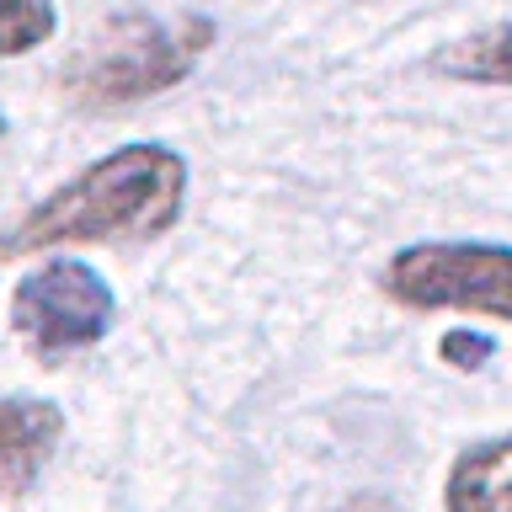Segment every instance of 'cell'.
<instances>
[{
  "instance_id": "8",
  "label": "cell",
  "mask_w": 512,
  "mask_h": 512,
  "mask_svg": "<svg viewBox=\"0 0 512 512\" xmlns=\"http://www.w3.org/2000/svg\"><path fill=\"white\" fill-rule=\"evenodd\" d=\"M59 11L54 0H0V59H16L43 38H54Z\"/></svg>"
},
{
  "instance_id": "4",
  "label": "cell",
  "mask_w": 512,
  "mask_h": 512,
  "mask_svg": "<svg viewBox=\"0 0 512 512\" xmlns=\"http://www.w3.org/2000/svg\"><path fill=\"white\" fill-rule=\"evenodd\" d=\"M118 299L102 283V272L75 262V256H54L38 272H27L11 294V326L38 358H64V352L96 347L112 331Z\"/></svg>"
},
{
  "instance_id": "11",
  "label": "cell",
  "mask_w": 512,
  "mask_h": 512,
  "mask_svg": "<svg viewBox=\"0 0 512 512\" xmlns=\"http://www.w3.org/2000/svg\"><path fill=\"white\" fill-rule=\"evenodd\" d=\"M0 134H6V118H0Z\"/></svg>"
},
{
  "instance_id": "10",
  "label": "cell",
  "mask_w": 512,
  "mask_h": 512,
  "mask_svg": "<svg viewBox=\"0 0 512 512\" xmlns=\"http://www.w3.org/2000/svg\"><path fill=\"white\" fill-rule=\"evenodd\" d=\"M342 512H395V502L390 496H352Z\"/></svg>"
},
{
  "instance_id": "6",
  "label": "cell",
  "mask_w": 512,
  "mask_h": 512,
  "mask_svg": "<svg viewBox=\"0 0 512 512\" xmlns=\"http://www.w3.org/2000/svg\"><path fill=\"white\" fill-rule=\"evenodd\" d=\"M443 512H512V438L464 448L448 470Z\"/></svg>"
},
{
  "instance_id": "7",
  "label": "cell",
  "mask_w": 512,
  "mask_h": 512,
  "mask_svg": "<svg viewBox=\"0 0 512 512\" xmlns=\"http://www.w3.org/2000/svg\"><path fill=\"white\" fill-rule=\"evenodd\" d=\"M432 70L448 80H470V86H512V27H486L475 38L448 43Z\"/></svg>"
},
{
  "instance_id": "5",
  "label": "cell",
  "mask_w": 512,
  "mask_h": 512,
  "mask_svg": "<svg viewBox=\"0 0 512 512\" xmlns=\"http://www.w3.org/2000/svg\"><path fill=\"white\" fill-rule=\"evenodd\" d=\"M64 411L38 395H0V496L32 491L43 464L54 459Z\"/></svg>"
},
{
  "instance_id": "9",
  "label": "cell",
  "mask_w": 512,
  "mask_h": 512,
  "mask_svg": "<svg viewBox=\"0 0 512 512\" xmlns=\"http://www.w3.org/2000/svg\"><path fill=\"white\" fill-rule=\"evenodd\" d=\"M443 358L454 363V368H480V363L491 358V336H475V331L443 336Z\"/></svg>"
},
{
  "instance_id": "2",
  "label": "cell",
  "mask_w": 512,
  "mask_h": 512,
  "mask_svg": "<svg viewBox=\"0 0 512 512\" xmlns=\"http://www.w3.org/2000/svg\"><path fill=\"white\" fill-rule=\"evenodd\" d=\"M214 48L208 16H118L64 64V96L75 107H128L160 96Z\"/></svg>"
},
{
  "instance_id": "1",
  "label": "cell",
  "mask_w": 512,
  "mask_h": 512,
  "mask_svg": "<svg viewBox=\"0 0 512 512\" xmlns=\"http://www.w3.org/2000/svg\"><path fill=\"white\" fill-rule=\"evenodd\" d=\"M187 198V166L166 144H123L96 166L54 187L38 208L0 235L6 256H43L59 246H102V240H155L166 235Z\"/></svg>"
},
{
  "instance_id": "3",
  "label": "cell",
  "mask_w": 512,
  "mask_h": 512,
  "mask_svg": "<svg viewBox=\"0 0 512 512\" xmlns=\"http://www.w3.org/2000/svg\"><path fill=\"white\" fill-rule=\"evenodd\" d=\"M379 283L406 310H470L512 320V246L496 240H422L395 251Z\"/></svg>"
}]
</instances>
